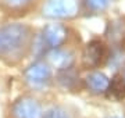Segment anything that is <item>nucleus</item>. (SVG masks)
Masks as SVG:
<instances>
[{"label": "nucleus", "mask_w": 125, "mask_h": 118, "mask_svg": "<svg viewBox=\"0 0 125 118\" xmlns=\"http://www.w3.org/2000/svg\"><path fill=\"white\" fill-rule=\"evenodd\" d=\"M31 42V29L25 24H7L0 27V59L17 61Z\"/></svg>", "instance_id": "f257e3e1"}, {"label": "nucleus", "mask_w": 125, "mask_h": 118, "mask_svg": "<svg viewBox=\"0 0 125 118\" xmlns=\"http://www.w3.org/2000/svg\"><path fill=\"white\" fill-rule=\"evenodd\" d=\"M106 59V47L100 40H90L83 49L82 64L88 68H96Z\"/></svg>", "instance_id": "423d86ee"}, {"label": "nucleus", "mask_w": 125, "mask_h": 118, "mask_svg": "<svg viewBox=\"0 0 125 118\" xmlns=\"http://www.w3.org/2000/svg\"><path fill=\"white\" fill-rule=\"evenodd\" d=\"M31 1L32 0H6V4L10 9H21V7H25L27 4H29Z\"/></svg>", "instance_id": "ddd939ff"}, {"label": "nucleus", "mask_w": 125, "mask_h": 118, "mask_svg": "<svg viewBox=\"0 0 125 118\" xmlns=\"http://www.w3.org/2000/svg\"><path fill=\"white\" fill-rule=\"evenodd\" d=\"M110 85V78L106 74L100 72V71H92L86 75L85 78V86L86 89L94 95H100V93H106Z\"/></svg>", "instance_id": "6e6552de"}, {"label": "nucleus", "mask_w": 125, "mask_h": 118, "mask_svg": "<svg viewBox=\"0 0 125 118\" xmlns=\"http://www.w3.org/2000/svg\"><path fill=\"white\" fill-rule=\"evenodd\" d=\"M58 82H60V85L64 89H70V90H72L78 85V77L72 71V67L65 68V69H60V72H58Z\"/></svg>", "instance_id": "9d476101"}, {"label": "nucleus", "mask_w": 125, "mask_h": 118, "mask_svg": "<svg viewBox=\"0 0 125 118\" xmlns=\"http://www.w3.org/2000/svg\"><path fill=\"white\" fill-rule=\"evenodd\" d=\"M47 57V63L50 67H53L56 69H65L72 67L74 64V54H72L70 50H64L60 47L56 49H50L49 51L45 53Z\"/></svg>", "instance_id": "0eeeda50"}, {"label": "nucleus", "mask_w": 125, "mask_h": 118, "mask_svg": "<svg viewBox=\"0 0 125 118\" xmlns=\"http://www.w3.org/2000/svg\"><path fill=\"white\" fill-rule=\"evenodd\" d=\"M107 93L111 99L120 101V100L125 99V77L117 74L110 79V85H108Z\"/></svg>", "instance_id": "1a4fd4ad"}, {"label": "nucleus", "mask_w": 125, "mask_h": 118, "mask_svg": "<svg viewBox=\"0 0 125 118\" xmlns=\"http://www.w3.org/2000/svg\"><path fill=\"white\" fill-rule=\"evenodd\" d=\"M67 35H68V31L62 24H47L42 29L39 36L36 38L35 47L40 49L42 53H46L50 49L60 47L65 42Z\"/></svg>", "instance_id": "f03ea898"}, {"label": "nucleus", "mask_w": 125, "mask_h": 118, "mask_svg": "<svg viewBox=\"0 0 125 118\" xmlns=\"http://www.w3.org/2000/svg\"><path fill=\"white\" fill-rule=\"evenodd\" d=\"M88 7L93 11H103L110 6L111 0H85Z\"/></svg>", "instance_id": "f8f14e48"}, {"label": "nucleus", "mask_w": 125, "mask_h": 118, "mask_svg": "<svg viewBox=\"0 0 125 118\" xmlns=\"http://www.w3.org/2000/svg\"><path fill=\"white\" fill-rule=\"evenodd\" d=\"M10 115L11 118H42L43 110L35 97L22 96L13 103L10 108Z\"/></svg>", "instance_id": "39448f33"}, {"label": "nucleus", "mask_w": 125, "mask_h": 118, "mask_svg": "<svg viewBox=\"0 0 125 118\" xmlns=\"http://www.w3.org/2000/svg\"><path fill=\"white\" fill-rule=\"evenodd\" d=\"M42 118H71V117L62 107H52L46 113H43Z\"/></svg>", "instance_id": "9b49d317"}, {"label": "nucleus", "mask_w": 125, "mask_h": 118, "mask_svg": "<svg viewBox=\"0 0 125 118\" xmlns=\"http://www.w3.org/2000/svg\"><path fill=\"white\" fill-rule=\"evenodd\" d=\"M79 13V0H46L42 14L50 20H70Z\"/></svg>", "instance_id": "7ed1b4c3"}, {"label": "nucleus", "mask_w": 125, "mask_h": 118, "mask_svg": "<svg viewBox=\"0 0 125 118\" xmlns=\"http://www.w3.org/2000/svg\"><path fill=\"white\" fill-rule=\"evenodd\" d=\"M110 118H124V117H120V115H114V117H110Z\"/></svg>", "instance_id": "4468645a"}, {"label": "nucleus", "mask_w": 125, "mask_h": 118, "mask_svg": "<svg viewBox=\"0 0 125 118\" xmlns=\"http://www.w3.org/2000/svg\"><path fill=\"white\" fill-rule=\"evenodd\" d=\"M124 77H125V74H124Z\"/></svg>", "instance_id": "2eb2a0df"}, {"label": "nucleus", "mask_w": 125, "mask_h": 118, "mask_svg": "<svg viewBox=\"0 0 125 118\" xmlns=\"http://www.w3.org/2000/svg\"><path fill=\"white\" fill-rule=\"evenodd\" d=\"M25 82L33 89H42L47 86L52 79V67L47 61H35L24 71Z\"/></svg>", "instance_id": "20e7f679"}]
</instances>
